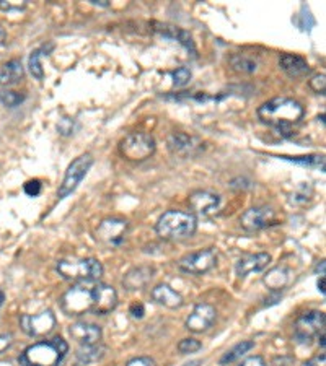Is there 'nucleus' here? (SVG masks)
<instances>
[{
    "mask_svg": "<svg viewBox=\"0 0 326 366\" xmlns=\"http://www.w3.org/2000/svg\"><path fill=\"white\" fill-rule=\"evenodd\" d=\"M251 348H255V342L253 341H243L240 343H236V346H234L232 348L229 350V352L224 353V357L220 358V365H230V363H235L239 362V360L241 357H245L246 353L250 352Z\"/></svg>",
    "mask_w": 326,
    "mask_h": 366,
    "instance_id": "27",
    "label": "nucleus"
},
{
    "mask_svg": "<svg viewBox=\"0 0 326 366\" xmlns=\"http://www.w3.org/2000/svg\"><path fill=\"white\" fill-rule=\"evenodd\" d=\"M201 348H203V343L196 341V338H183V341L178 343V352L183 355L196 353Z\"/></svg>",
    "mask_w": 326,
    "mask_h": 366,
    "instance_id": "32",
    "label": "nucleus"
},
{
    "mask_svg": "<svg viewBox=\"0 0 326 366\" xmlns=\"http://www.w3.org/2000/svg\"><path fill=\"white\" fill-rule=\"evenodd\" d=\"M217 265V251L214 248L203 249V251L191 252L183 256L178 261V269L185 274L204 275Z\"/></svg>",
    "mask_w": 326,
    "mask_h": 366,
    "instance_id": "9",
    "label": "nucleus"
},
{
    "mask_svg": "<svg viewBox=\"0 0 326 366\" xmlns=\"http://www.w3.org/2000/svg\"><path fill=\"white\" fill-rule=\"evenodd\" d=\"M108 348L102 343H95V346H80L76 352V358L80 365H92L102 362L107 355Z\"/></svg>",
    "mask_w": 326,
    "mask_h": 366,
    "instance_id": "24",
    "label": "nucleus"
},
{
    "mask_svg": "<svg viewBox=\"0 0 326 366\" xmlns=\"http://www.w3.org/2000/svg\"><path fill=\"white\" fill-rule=\"evenodd\" d=\"M189 209L194 216H209L220 207V195L209 190H194L189 195Z\"/></svg>",
    "mask_w": 326,
    "mask_h": 366,
    "instance_id": "15",
    "label": "nucleus"
},
{
    "mask_svg": "<svg viewBox=\"0 0 326 366\" xmlns=\"http://www.w3.org/2000/svg\"><path fill=\"white\" fill-rule=\"evenodd\" d=\"M56 316L51 310H44L38 315H23L20 316V327L26 336L40 338L46 337L54 331L56 327Z\"/></svg>",
    "mask_w": 326,
    "mask_h": 366,
    "instance_id": "10",
    "label": "nucleus"
},
{
    "mask_svg": "<svg viewBox=\"0 0 326 366\" xmlns=\"http://www.w3.org/2000/svg\"><path fill=\"white\" fill-rule=\"evenodd\" d=\"M315 272L320 274V275H325V261H322V262H320V264L317 265V269H315Z\"/></svg>",
    "mask_w": 326,
    "mask_h": 366,
    "instance_id": "45",
    "label": "nucleus"
},
{
    "mask_svg": "<svg viewBox=\"0 0 326 366\" xmlns=\"http://www.w3.org/2000/svg\"><path fill=\"white\" fill-rule=\"evenodd\" d=\"M118 306V293L111 285L95 282V307L92 315L107 316L116 310Z\"/></svg>",
    "mask_w": 326,
    "mask_h": 366,
    "instance_id": "16",
    "label": "nucleus"
},
{
    "mask_svg": "<svg viewBox=\"0 0 326 366\" xmlns=\"http://www.w3.org/2000/svg\"><path fill=\"white\" fill-rule=\"evenodd\" d=\"M157 150L155 139L145 132H133L119 143V153L129 161H144Z\"/></svg>",
    "mask_w": 326,
    "mask_h": 366,
    "instance_id": "6",
    "label": "nucleus"
},
{
    "mask_svg": "<svg viewBox=\"0 0 326 366\" xmlns=\"http://www.w3.org/2000/svg\"><path fill=\"white\" fill-rule=\"evenodd\" d=\"M318 343H320V347H322V350H325V332L318 336Z\"/></svg>",
    "mask_w": 326,
    "mask_h": 366,
    "instance_id": "47",
    "label": "nucleus"
},
{
    "mask_svg": "<svg viewBox=\"0 0 326 366\" xmlns=\"http://www.w3.org/2000/svg\"><path fill=\"white\" fill-rule=\"evenodd\" d=\"M215 317H217V310L209 303H198L194 306L191 315L186 319V329L189 332L201 334L206 332L207 329L214 324Z\"/></svg>",
    "mask_w": 326,
    "mask_h": 366,
    "instance_id": "14",
    "label": "nucleus"
},
{
    "mask_svg": "<svg viewBox=\"0 0 326 366\" xmlns=\"http://www.w3.org/2000/svg\"><path fill=\"white\" fill-rule=\"evenodd\" d=\"M77 283L62 295L61 310L64 315L72 317L85 316L93 312L95 307V282Z\"/></svg>",
    "mask_w": 326,
    "mask_h": 366,
    "instance_id": "5",
    "label": "nucleus"
},
{
    "mask_svg": "<svg viewBox=\"0 0 326 366\" xmlns=\"http://www.w3.org/2000/svg\"><path fill=\"white\" fill-rule=\"evenodd\" d=\"M12 346H13L12 334H0V355L7 352Z\"/></svg>",
    "mask_w": 326,
    "mask_h": 366,
    "instance_id": "38",
    "label": "nucleus"
},
{
    "mask_svg": "<svg viewBox=\"0 0 326 366\" xmlns=\"http://www.w3.org/2000/svg\"><path fill=\"white\" fill-rule=\"evenodd\" d=\"M7 44V31L4 30V26L0 25V47H4Z\"/></svg>",
    "mask_w": 326,
    "mask_h": 366,
    "instance_id": "42",
    "label": "nucleus"
},
{
    "mask_svg": "<svg viewBox=\"0 0 326 366\" xmlns=\"http://www.w3.org/2000/svg\"><path fill=\"white\" fill-rule=\"evenodd\" d=\"M198 230V216L185 210H168L155 225V231L162 240L180 241L191 238Z\"/></svg>",
    "mask_w": 326,
    "mask_h": 366,
    "instance_id": "3",
    "label": "nucleus"
},
{
    "mask_svg": "<svg viewBox=\"0 0 326 366\" xmlns=\"http://www.w3.org/2000/svg\"><path fill=\"white\" fill-rule=\"evenodd\" d=\"M69 336L72 337V341L80 343V346H95V343L102 342L103 331L97 324L80 321L69 327Z\"/></svg>",
    "mask_w": 326,
    "mask_h": 366,
    "instance_id": "18",
    "label": "nucleus"
},
{
    "mask_svg": "<svg viewBox=\"0 0 326 366\" xmlns=\"http://www.w3.org/2000/svg\"><path fill=\"white\" fill-rule=\"evenodd\" d=\"M271 262V254L267 252H256L248 254L239 259L235 265V274L239 279H246L248 275L265 270Z\"/></svg>",
    "mask_w": 326,
    "mask_h": 366,
    "instance_id": "17",
    "label": "nucleus"
},
{
    "mask_svg": "<svg viewBox=\"0 0 326 366\" xmlns=\"http://www.w3.org/2000/svg\"><path fill=\"white\" fill-rule=\"evenodd\" d=\"M150 296L157 305L168 307V310H178L183 306V296L167 283H159L155 288H152Z\"/></svg>",
    "mask_w": 326,
    "mask_h": 366,
    "instance_id": "20",
    "label": "nucleus"
},
{
    "mask_svg": "<svg viewBox=\"0 0 326 366\" xmlns=\"http://www.w3.org/2000/svg\"><path fill=\"white\" fill-rule=\"evenodd\" d=\"M129 224L118 216H109L102 220V224L97 228V240L107 244L109 248H118L126 241Z\"/></svg>",
    "mask_w": 326,
    "mask_h": 366,
    "instance_id": "11",
    "label": "nucleus"
},
{
    "mask_svg": "<svg viewBox=\"0 0 326 366\" xmlns=\"http://www.w3.org/2000/svg\"><path fill=\"white\" fill-rule=\"evenodd\" d=\"M167 147L175 157L191 158L203 150V142L185 132H173L167 139Z\"/></svg>",
    "mask_w": 326,
    "mask_h": 366,
    "instance_id": "13",
    "label": "nucleus"
},
{
    "mask_svg": "<svg viewBox=\"0 0 326 366\" xmlns=\"http://www.w3.org/2000/svg\"><path fill=\"white\" fill-rule=\"evenodd\" d=\"M93 164V157L90 153H85V155H80L76 158L67 168L66 176L62 179V184L57 189V199L64 200L78 188V184L83 181V178L87 176L88 169L92 168Z\"/></svg>",
    "mask_w": 326,
    "mask_h": 366,
    "instance_id": "7",
    "label": "nucleus"
},
{
    "mask_svg": "<svg viewBox=\"0 0 326 366\" xmlns=\"http://www.w3.org/2000/svg\"><path fill=\"white\" fill-rule=\"evenodd\" d=\"M276 212L271 207L261 205V207H251V209L245 210L243 215L240 216V225L245 231L255 233L261 231L265 228H270L276 225Z\"/></svg>",
    "mask_w": 326,
    "mask_h": 366,
    "instance_id": "12",
    "label": "nucleus"
},
{
    "mask_svg": "<svg viewBox=\"0 0 326 366\" xmlns=\"http://www.w3.org/2000/svg\"><path fill=\"white\" fill-rule=\"evenodd\" d=\"M52 49H54V42H47V44H43L30 54L28 68H30V73L36 78V80H43L44 78V71H43V66H41V57L49 56V52Z\"/></svg>",
    "mask_w": 326,
    "mask_h": 366,
    "instance_id": "25",
    "label": "nucleus"
},
{
    "mask_svg": "<svg viewBox=\"0 0 326 366\" xmlns=\"http://www.w3.org/2000/svg\"><path fill=\"white\" fill-rule=\"evenodd\" d=\"M282 160H289L297 164H303V166H315V168H325V158L322 155H305V157H281Z\"/></svg>",
    "mask_w": 326,
    "mask_h": 366,
    "instance_id": "29",
    "label": "nucleus"
},
{
    "mask_svg": "<svg viewBox=\"0 0 326 366\" xmlns=\"http://www.w3.org/2000/svg\"><path fill=\"white\" fill-rule=\"evenodd\" d=\"M289 280H291V270L287 267H281V265L267 270L265 277H262V282L271 291H281L282 288H286Z\"/></svg>",
    "mask_w": 326,
    "mask_h": 366,
    "instance_id": "23",
    "label": "nucleus"
},
{
    "mask_svg": "<svg viewBox=\"0 0 326 366\" xmlns=\"http://www.w3.org/2000/svg\"><path fill=\"white\" fill-rule=\"evenodd\" d=\"M124 366H157V363H155V360L150 357H138V358L129 360V362Z\"/></svg>",
    "mask_w": 326,
    "mask_h": 366,
    "instance_id": "37",
    "label": "nucleus"
},
{
    "mask_svg": "<svg viewBox=\"0 0 326 366\" xmlns=\"http://www.w3.org/2000/svg\"><path fill=\"white\" fill-rule=\"evenodd\" d=\"M23 77L25 68L20 59H12L0 66V85H4V87L18 83L20 80H23Z\"/></svg>",
    "mask_w": 326,
    "mask_h": 366,
    "instance_id": "22",
    "label": "nucleus"
},
{
    "mask_svg": "<svg viewBox=\"0 0 326 366\" xmlns=\"http://www.w3.org/2000/svg\"><path fill=\"white\" fill-rule=\"evenodd\" d=\"M325 275H322V277H320L318 279V282H317V286H318V291H320V293H322L323 296L326 295V291H325Z\"/></svg>",
    "mask_w": 326,
    "mask_h": 366,
    "instance_id": "43",
    "label": "nucleus"
},
{
    "mask_svg": "<svg viewBox=\"0 0 326 366\" xmlns=\"http://www.w3.org/2000/svg\"><path fill=\"white\" fill-rule=\"evenodd\" d=\"M183 366H203V360H191V362H188Z\"/></svg>",
    "mask_w": 326,
    "mask_h": 366,
    "instance_id": "46",
    "label": "nucleus"
},
{
    "mask_svg": "<svg viewBox=\"0 0 326 366\" xmlns=\"http://www.w3.org/2000/svg\"><path fill=\"white\" fill-rule=\"evenodd\" d=\"M302 366H326V358H325V355H323V353H322V355H317V357L310 358L308 362L302 363Z\"/></svg>",
    "mask_w": 326,
    "mask_h": 366,
    "instance_id": "41",
    "label": "nucleus"
},
{
    "mask_svg": "<svg viewBox=\"0 0 326 366\" xmlns=\"http://www.w3.org/2000/svg\"><path fill=\"white\" fill-rule=\"evenodd\" d=\"M308 85H310V88H312L315 93L325 94V90H326V77H325V73H318V75H313L312 80H308Z\"/></svg>",
    "mask_w": 326,
    "mask_h": 366,
    "instance_id": "34",
    "label": "nucleus"
},
{
    "mask_svg": "<svg viewBox=\"0 0 326 366\" xmlns=\"http://www.w3.org/2000/svg\"><path fill=\"white\" fill-rule=\"evenodd\" d=\"M4 300H5V295H4V291L0 290V307H2V305H4Z\"/></svg>",
    "mask_w": 326,
    "mask_h": 366,
    "instance_id": "48",
    "label": "nucleus"
},
{
    "mask_svg": "<svg viewBox=\"0 0 326 366\" xmlns=\"http://www.w3.org/2000/svg\"><path fill=\"white\" fill-rule=\"evenodd\" d=\"M239 366H267L265 358L260 357V355H255V357H248L246 360H243Z\"/></svg>",
    "mask_w": 326,
    "mask_h": 366,
    "instance_id": "40",
    "label": "nucleus"
},
{
    "mask_svg": "<svg viewBox=\"0 0 326 366\" xmlns=\"http://www.w3.org/2000/svg\"><path fill=\"white\" fill-rule=\"evenodd\" d=\"M303 106L294 98H272L258 108V119L282 137H291L292 129L303 118Z\"/></svg>",
    "mask_w": 326,
    "mask_h": 366,
    "instance_id": "1",
    "label": "nucleus"
},
{
    "mask_svg": "<svg viewBox=\"0 0 326 366\" xmlns=\"http://www.w3.org/2000/svg\"><path fill=\"white\" fill-rule=\"evenodd\" d=\"M154 274H155V269L150 267V265H139V267L131 269L124 274L123 286L129 291L145 288L147 283L150 282L152 277H154Z\"/></svg>",
    "mask_w": 326,
    "mask_h": 366,
    "instance_id": "19",
    "label": "nucleus"
},
{
    "mask_svg": "<svg viewBox=\"0 0 326 366\" xmlns=\"http://www.w3.org/2000/svg\"><path fill=\"white\" fill-rule=\"evenodd\" d=\"M23 190L28 197H38V195L41 194V190H43V184H41L40 179H31V181L25 183Z\"/></svg>",
    "mask_w": 326,
    "mask_h": 366,
    "instance_id": "33",
    "label": "nucleus"
},
{
    "mask_svg": "<svg viewBox=\"0 0 326 366\" xmlns=\"http://www.w3.org/2000/svg\"><path fill=\"white\" fill-rule=\"evenodd\" d=\"M279 67L292 78H301L310 73L308 62L297 54H282L279 57Z\"/></svg>",
    "mask_w": 326,
    "mask_h": 366,
    "instance_id": "21",
    "label": "nucleus"
},
{
    "mask_svg": "<svg viewBox=\"0 0 326 366\" xmlns=\"http://www.w3.org/2000/svg\"><path fill=\"white\" fill-rule=\"evenodd\" d=\"M325 312L323 311H308L296 321L294 326V338L298 343H308L315 341L320 334L325 332Z\"/></svg>",
    "mask_w": 326,
    "mask_h": 366,
    "instance_id": "8",
    "label": "nucleus"
},
{
    "mask_svg": "<svg viewBox=\"0 0 326 366\" xmlns=\"http://www.w3.org/2000/svg\"><path fill=\"white\" fill-rule=\"evenodd\" d=\"M171 78H173V85L178 88L185 87V85L189 83L191 80V71L188 67H180L176 71L171 72Z\"/></svg>",
    "mask_w": 326,
    "mask_h": 366,
    "instance_id": "31",
    "label": "nucleus"
},
{
    "mask_svg": "<svg viewBox=\"0 0 326 366\" xmlns=\"http://www.w3.org/2000/svg\"><path fill=\"white\" fill-rule=\"evenodd\" d=\"M25 102V94L12 92V90L7 88H0V103L7 108H17Z\"/></svg>",
    "mask_w": 326,
    "mask_h": 366,
    "instance_id": "30",
    "label": "nucleus"
},
{
    "mask_svg": "<svg viewBox=\"0 0 326 366\" xmlns=\"http://www.w3.org/2000/svg\"><path fill=\"white\" fill-rule=\"evenodd\" d=\"M73 124H76L73 119L62 118L59 122H57V132H59V134L64 135V137L72 135L73 134Z\"/></svg>",
    "mask_w": 326,
    "mask_h": 366,
    "instance_id": "35",
    "label": "nucleus"
},
{
    "mask_svg": "<svg viewBox=\"0 0 326 366\" xmlns=\"http://www.w3.org/2000/svg\"><path fill=\"white\" fill-rule=\"evenodd\" d=\"M129 315L134 317V319H142V317H144V315H145V307H144V305L142 303H133L131 305V307H129Z\"/></svg>",
    "mask_w": 326,
    "mask_h": 366,
    "instance_id": "39",
    "label": "nucleus"
},
{
    "mask_svg": "<svg viewBox=\"0 0 326 366\" xmlns=\"http://www.w3.org/2000/svg\"><path fill=\"white\" fill-rule=\"evenodd\" d=\"M230 66H232V68L236 72L253 73L258 68V62L253 59V57H248L245 54H236L230 59Z\"/></svg>",
    "mask_w": 326,
    "mask_h": 366,
    "instance_id": "28",
    "label": "nucleus"
},
{
    "mask_svg": "<svg viewBox=\"0 0 326 366\" xmlns=\"http://www.w3.org/2000/svg\"><path fill=\"white\" fill-rule=\"evenodd\" d=\"M92 5H97V7H109V4L107 0H90Z\"/></svg>",
    "mask_w": 326,
    "mask_h": 366,
    "instance_id": "44",
    "label": "nucleus"
},
{
    "mask_svg": "<svg viewBox=\"0 0 326 366\" xmlns=\"http://www.w3.org/2000/svg\"><path fill=\"white\" fill-rule=\"evenodd\" d=\"M69 346L62 337H54L51 341H43L26 347L18 357L20 366H61Z\"/></svg>",
    "mask_w": 326,
    "mask_h": 366,
    "instance_id": "2",
    "label": "nucleus"
},
{
    "mask_svg": "<svg viewBox=\"0 0 326 366\" xmlns=\"http://www.w3.org/2000/svg\"><path fill=\"white\" fill-rule=\"evenodd\" d=\"M157 31H159L162 36H165V38L176 39L181 46H185L188 51H191L193 54H196V47H194V41H193L191 35H189L188 31L181 30V28H175V26H170V25H160V28H157Z\"/></svg>",
    "mask_w": 326,
    "mask_h": 366,
    "instance_id": "26",
    "label": "nucleus"
},
{
    "mask_svg": "<svg viewBox=\"0 0 326 366\" xmlns=\"http://www.w3.org/2000/svg\"><path fill=\"white\" fill-rule=\"evenodd\" d=\"M57 274L72 283H92L103 277V265L95 257L61 259L56 265Z\"/></svg>",
    "mask_w": 326,
    "mask_h": 366,
    "instance_id": "4",
    "label": "nucleus"
},
{
    "mask_svg": "<svg viewBox=\"0 0 326 366\" xmlns=\"http://www.w3.org/2000/svg\"><path fill=\"white\" fill-rule=\"evenodd\" d=\"M25 7H26V2H15V0L7 2V0H0V8L5 10V12H13V10L20 12V10H23Z\"/></svg>",
    "mask_w": 326,
    "mask_h": 366,
    "instance_id": "36",
    "label": "nucleus"
}]
</instances>
